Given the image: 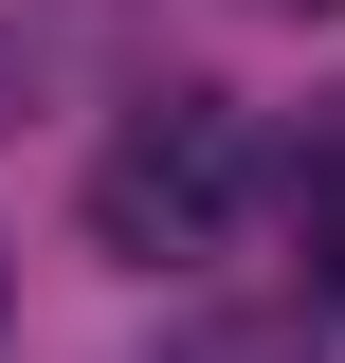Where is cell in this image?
<instances>
[{"instance_id":"obj_1","label":"cell","mask_w":345,"mask_h":363,"mask_svg":"<svg viewBox=\"0 0 345 363\" xmlns=\"http://www.w3.org/2000/svg\"><path fill=\"white\" fill-rule=\"evenodd\" d=\"M255 182H273V145H255V109H236V91H146L128 128L91 145V255H128V272H200L218 236L255 218Z\"/></svg>"},{"instance_id":"obj_2","label":"cell","mask_w":345,"mask_h":363,"mask_svg":"<svg viewBox=\"0 0 345 363\" xmlns=\"http://www.w3.org/2000/svg\"><path fill=\"white\" fill-rule=\"evenodd\" d=\"M291 218H309V272L345 291V109L309 128V164H291Z\"/></svg>"},{"instance_id":"obj_3","label":"cell","mask_w":345,"mask_h":363,"mask_svg":"<svg viewBox=\"0 0 345 363\" xmlns=\"http://www.w3.org/2000/svg\"><path fill=\"white\" fill-rule=\"evenodd\" d=\"M164 363H309V327H255V309H218V327H182Z\"/></svg>"},{"instance_id":"obj_4","label":"cell","mask_w":345,"mask_h":363,"mask_svg":"<svg viewBox=\"0 0 345 363\" xmlns=\"http://www.w3.org/2000/svg\"><path fill=\"white\" fill-rule=\"evenodd\" d=\"M18 91H37V55H18V37H0V128H18Z\"/></svg>"},{"instance_id":"obj_5","label":"cell","mask_w":345,"mask_h":363,"mask_svg":"<svg viewBox=\"0 0 345 363\" xmlns=\"http://www.w3.org/2000/svg\"><path fill=\"white\" fill-rule=\"evenodd\" d=\"M255 18H345V0H255Z\"/></svg>"}]
</instances>
